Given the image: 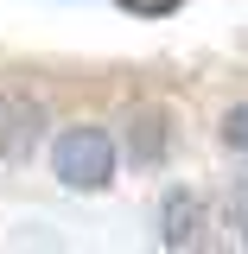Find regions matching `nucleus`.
<instances>
[{"instance_id":"1","label":"nucleus","mask_w":248,"mask_h":254,"mask_svg":"<svg viewBox=\"0 0 248 254\" xmlns=\"http://www.w3.org/2000/svg\"><path fill=\"white\" fill-rule=\"evenodd\" d=\"M51 165L70 190H102L115 178V133L108 127H64L51 146Z\"/></svg>"},{"instance_id":"2","label":"nucleus","mask_w":248,"mask_h":254,"mask_svg":"<svg viewBox=\"0 0 248 254\" xmlns=\"http://www.w3.org/2000/svg\"><path fill=\"white\" fill-rule=\"evenodd\" d=\"M38 140H45V108L19 89H0V159L19 165L38 153Z\"/></svg>"},{"instance_id":"3","label":"nucleus","mask_w":248,"mask_h":254,"mask_svg":"<svg viewBox=\"0 0 248 254\" xmlns=\"http://www.w3.org/2000/svg\"><path fill=\"white\" fill-rule=\"evenodd\" d=\"M159 242L165 248H197L204 242V203L178 190V197H165V229H159Z\"/></svg>"},{"instance_id":"4","label":"nucleus","mask_w":248,"mask_h":254,"mask_svg":"<svg viewBox=\"0 0 248 254\" xmlns=\"http://www.w3.org/2000/svg\"><path fill=\"white\" fill-rule=\"evenodd\" d=\"M165 133H172V127H165V115H159V108H140V115H134V127H127V153L140 159V165H159Z\"/></svg>"},{"instance_id":"5","label":"nucleus","mask_w":248,"mask_h":254,"mask_svg":"<svg viewBox=\"0 0 248 254\" xmlns=\"http://www.w3.org/2000/svg\"><path fill=\"white\" fill-rule=\"evenodd\" d=\"M223 146H236V153H248V102H236V108H229V115H223Z\"/></svg>"},{"instance_id":"6","label":"nucleus","mask_w":248,"mask_h":254,"mask_svg":"<svg viewBox=\"0 0 248 254\" xmlns=\"http://www.w3.org/2000/svg\"><path fill=\"white\" fill-rule=\"evenodd\" d=\"M229 222H236V235H242V248H248V172L229 185Z\"/></svg>"},{"instance_id":"7","label":"nucleus","mask_w":248,"mask_h":254,"mask_svg":"<svg viewBox=\"0 0 248 254\" xmlns=\"http://www.w3.org/2000/svg\"><path fill=\"white\" fill-rule=\"evenodd\" d=\"M127 13H147V19H159V13H172V6H185V0H121Z\"/></svg>"}]
</instances>
